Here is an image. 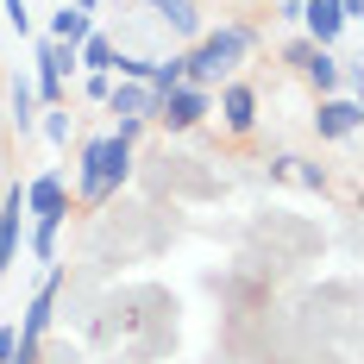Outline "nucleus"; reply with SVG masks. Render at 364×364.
Masks as SVG:
<instances>
[{"instance_id": "f257e3e1", "label": "nucleus", "mask_w": 364, "mask_h": 364, "mask_svg": "<svg viewBox=\"0 0 364 364\" xmlns=\"http://www.w3.org/2000/svg\"><path fill=\"white\" fill-rule=\"evenodd\" d=\"M126 176H132V145L113 139V132H101V139H88L82 157H75V201L82 208H107Z\"/></svg>"}, {"instance_id": "f03ea898", "label": "nucleus", "mask_w": 364, "mask_h": 364, "mask_svg": "<svg viewBox=\"0 0 364 364\" xmlns=\"http://www.w3.org/2000/svg\"><path fill=\"white\" fill-rule=\"evenodd\" d=\"M252 44H257L252 26H214V32H201V38H195V50L182 57V82H195V88L226 82V75L252 57Z\"/></svg>"}, {"instance_id": "7ed1b4c3", "label": "nucleus", "mask_w": 364, "mask_h": 364, "mask_svg": "<svg viewBox=\"0 0 364 364\" xmlns=\"http://www.w3.org/2000/svg\"><path fill=\"white\" fill-rule=\"evenodd\" d=\"M208 113H214V88H195V82H182V88H170V95H157L151 119H157L164 132H195Z\"/></svg>"}, {"instance_id": "20e7f679", "label": "nucleus", "mask_w": 364, "mask_h": 364, "mask_svg": "<svg viewBox=\"0 0 364 364\" xmlns=\"http://www.w3.org/2000/svg\"><path fill=\"white\" fill-rule=\"evenodd\" d=\"M70 70H75V50H70V44H50V38H38V70H32V95H38V107H63Z\"/></svg>"}, {"instance_id": "39448f33", "label": "nucleus", "mask_w": 364, "mask_h": 364, "mask_svg": "<svg viewBox=\"0 0 364 364\" xmlns=\"http://www.w3.org/2000/svg\"><path fill=\"white\" fill-rule=\"evenodd\" d=\"M19 201H26V214H32V226H63L70 220V188H63V176H32L26 188H19Z\"/></svg>"}, {"instance_id": "423d86ee", "label": "nucleus", "mask_w": 364, "mask_h": 364, "mask_svg": "<svg viewBox=\"0 0 364 364\" xmlns=\"http://www.w3.org/2000/svg\"><path fill=\"white\" fill-rule=\"evenodd\" d=\"M301 38L314 44V50H333V38L346 32V13H339V0H301Z\"/></svg>"}, {"instance_id": "0eeeda50", "label": "nucleus", "mask_w": 364, "mask_h": 364, "mask_svg": "<svg viewBox=\"0 0 364 364\" xmlns=\"http://www.w3.org/2000/svg\"><path fill=\"white\" fill-rule=\"evenodd\" d=\"M364 126V107L352 95H321V107H314V132L321 139H352Z\"/></svg>"}, {"instance_id": "6e6552de", "label": "nucleus", "mask_w": 364, "mask_h": 364, "mask_svg": "<svg viewBox=\"0 0 364 364\" xmlns=\"http://www.w3.org/2000/svg\"><path fill=\"white\" fill-rule=\"evenodd\" d=\"M220 126H226V132H232V139H245V132H252L257 126V95L252 88H245V82H220Z\"/></svg>"}, {"instance_id": "1a4fd4ad", "label": "nucleus", "mask_w": 364, "mask_h": 364, "mask_svg": "<svg viewBox=\"0 0 364 364\" xmlns=\"http://www.w3.org/2000/svg\"><path fill=\"white\" fill-rule=\"evenodd\" d=\"M50 314H57V270H50V277L38 283V295L26 301V321H19L13 333H19L26 346H44V327H50Z\"/></svg>"}, {"instance_id": "9d476101", "label": "nucleus", "mask_w": 364, "mask_h": 364, "mask_svg": "<svg viewBox=\"0 0 364 364\" xmlns=\"http://www.w3.org/2000/svg\"><path fill=\"white\" fill-rule=\"evenodd\" d=\"M101 107H107V113H119V119H151V107H157V95H151L145 82H113Z\"/></svg>"}, {"instance_id": "9b49d317", "label": "nucleus", "mask_w": 364, "mask_h": 364, "mask_svg": "<svg viewBox=\"0 0 364 364\" xmlns=\"http://www.w3.org/2000/svg\"><path fill=\"white\" fill-rule=\"evenodd\" d=\"M145 6H151V13H157V19H164V26H170L176 38H188V44L208 32V26H201V6H195V0H145Z\"/></svg>"}, {"instance_id": "f8f14e48", "label": "nucleus", "mask_w": 364, "mask_h": 364, "mask_svg": "<svg viewBox=\"0 0 364 364\" xmlns=\"http://www.w3.org/2000/svg\"><path fill=\"white\" fill-rule=\"evenodd\" d=\"M88 32H95V13H82V6H70V0H57V13H50V32H44V38H50V44H70V50H75Z\"/></svg>"}, {"instance_id": "ddd939ff", "label": "nucleus", "mask_w": 364, "mask_h": 364, "mask_svg": "<svg viewBox=\"0 0 364 364\" xmlns=\"http://www.w3.org/2000/svg\"><path fill=\"white\" fill-rule=\"evenodd\" d=\"M19 214H26V201H19V188H6V201H0V277L19 257Z\"/></svg>"}, {"instance_id": "4468645a", "label": "nucleus", "mask_w": 364, "mask_h": 364, "mask_svg": "<svg viewBox=\"0 0 364 364\" xmlns=\"http://www.w3.org/2000/svg\"><path fill=\"white\" fill-rule=\"evenodd\" d=\"M113 50H119V44H113L107 32H88V38H82V44H75V70H88V75H107Z\"/></svg>"}, {"instance_id": "2eb2a0df", "label": "nucleus", "mask_w": 364, "mask_h": 364, "mask_svg": "<svg viewBox=\"0 0 364 364\" xmlns=\"http://www.w3.org/2000/svg\"><path fill=\"white\" fill-rule=\"evenodd\" d=\"M301 75H308L321 95H333V88H339V57H333V50H314V57L301 63Z\"/></svg>"}, {"instance_id": "dca6fc26", "label": "nucleus", "mask_w": 364, "mask_h": 364, "mask_svg": "<svg viewBox=\"0 0 364 364\" xmlns=\"http://www.w3.org/2000/svg\"><path fill=\"white\" fill-rule=\"evenodd\" d=\"M13 126H19V132H32V126H38V95H32V75H19V82H13Z\"/></svg>"}, {"instance_id": "f3484780", "label": "nucleus", "mask_w": 364, "mask_h": 364, "mask_svg": "<svg viewBox=\"0 0 364 364\" xmlns=\"http://www.w3.org/2000/svg\"><path fill=\"white\" fill-rule=\"evenodd\" d=\"M38 132H44V139H50V145H70V107H38Z\"/></svg>"}, {"instance_id": "a211bd4d", "label": "nucleus", "mask_w": 364, "mask_h": 364, "mask_svg": "<svg viewBox=\"0 0 364 364\" xmlns=\"http://www.w3.org/2000/svg\"><path fill=\"white\" fill-rule=\"evenodd\" d=\"M151 95H170V88H182V57H170V63H151Z\"/></svg>"}, {"instance_id": "6ab92c4d", "label": "nucleus", "mask_w": 364, "mask_h": 364, "mask_svg": "<svg viewBox=\"0 0 364 364\" xmlns=\"http://www.w3.org/2000/svg\"><path fill=\"white\" fill-rule=\"evenodd\" d=\"M289 176L308 182V188H327V170H321V164H308V157H289Z\"/></svg>"}, {"instance_id": "aec40b11", "label": "nucleus", "mask_w": 364, "mask_h": 364, "mask_svg": "<svg viewBox=\"0 0 364 364\" xmlns=\"http://www.w3.org/2000/svg\"><path fill=\"white\" fill-rule=\"evenodd\" d=\"M32 257L38 264H57V232L50 226H32Z\"/></svg>"}, {"instance_id": "412c9836", "label": "nucleus", "mask_w": 364, "mask_h": 364, "mask_svg": "<svg viewBox=\"0 0 364 364\" xmlns=\"http://www.w3.org/2000/svg\"><path fill=\"white\" fill-rule=\"evenodd\" d=\"M0 19H6V26H13L19 38L32 32V13H26V0H0Z\"/></svg>"}, {"instance_id": "4be33fe9", "label": "nucleus", "mask_w": 364, "mask_h": 364, "mask_svg": "<svg viewBox=\"0 0 364 364\" xmlns=\"http://www.w3.org/2000/svg\"><path fill=\"white\" fill-rule=\"evenodd\" d=\"M308 57H314V44H308V38H289V44H283V63H295V70H301Z\"/></svg>"}, {"instance_id": "5701e85b", "label": "nucleus", "mask_w": 364, "mask_h": 364, "mask_svg": "<svg viewBox=\"0 0 364 364\" xmlns=\"http://www.w3.org/2000/svg\"><path fill=\"white\" fill-rule=\"evenodd\" d=\"M107 88H113V75H82V95L88 101H107Z\"/></svg>"}, {"instance_id": "b1692460", "label": "nucleus", "mask_w": 364, "mask_h": 364, "mask_svg": "<svg viewBox=\"0 0 364 364\" xmlns=\"http://www.w3.org/2000/svg\"><path fill=\"white\" fill-rule=\"evenodd\" d=\"M13 358V327H0V364Z\"/></svg>"}, {"instance_id": "393cba45", "label": "nucleus", "mask_w": 364, "mask_h": 364, "mask_svg": "<svg viewBox=\"0 0 364 364\" xmlns=\"http://www.w3.org/2000/svg\"><path fill=\"white\" fill-rule=\"evenodd\" d=\"M70 6H82V13H101V6H107V0H70Z\"/></svg>"}]
</instances>
